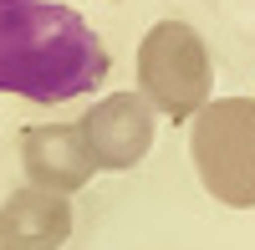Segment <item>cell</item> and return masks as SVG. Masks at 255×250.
I'll use <instances>...</instances> for the list:
<instances>
[{"label":"cell","instance_id":"8992f818","mask_svg":"<svg viewBox=\"0 0 255 250\" xmlns=\"http://www.w3.org/2000/svg\"><path fill=\"white\" fill-rule=\"evenodd\" d=\"M72 235V204L51 189H15L0 204V250H61Z\"/></svg>","mask_w":255,"mask_h":250},{"label":"cell","instance_id":"277c9868","mask_svg":"<svg viewBox=\"0 0 255 250\" xmlns=\"http://www.w3.org/2000/svg\"><path fill=\"white\" fill-rule=\"evenodd\" d=\"M153 102H148L143 92H113L92 102V113L77 123L82 138H87V148L97 158V169H133V163L148 158V148H153Z\"/></svg>","mask_w":255,"mask_h":250},{"label":"cell","instance_id":"3957f363","mask_svg":"<svg viewBox=\"0 0 255 250\" xmlns=\"http://www.w3.org/2000/svg\"><path fill=\"white\" fill-rule=\"evenodd\" d=\"M209 51L194 26L184 20H158L138 46V87L163 118H199V108H209Z\"/></svg>","mask_w":255,"mask_h":250},{"label":"cell","instance_id":"5b68a950","mask_svg":"<svg viewBox=\"0 0 255 250\" xmlns=\"http://www.w3.org/2000/svg\"><path fill=\"white\" fill-rule=\"evenodd\" d=\"M20 163L36 189H51V194H77L87 189L92 174H97V158L87 148L77 123H46V128H31L20 138Z\"/></svg>","mask_w":255,"mask_h":250},{"label":"cell","instance_id":"7a4b0ae2","mask_svg":"<svg viewBox=\"0 0 255 250\" xmlns=\"http://www.w3.org/2000/svg\"><path fill=\"white\" fill-rule=\"evenodd\" d=\"M199 184L230 210H255V97H215L189 133Z\"/></svg>","mask_w":255,"mask_h":250},{"label":"cell","instance_id":"6da1fadb","mask_svg":"<svg viewBox=\"0 0 255 250\" xmlns=\"http://www.w3.org/2000/svg\"><path fill=\"white\" fill-rule=\"evenodd\" d=\"M108 77V46L72 5L0 0V92L72 102Z\"/></svg>","mask_w":255,"mask_h":250}]
</instances>
